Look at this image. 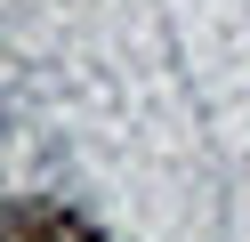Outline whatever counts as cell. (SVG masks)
Listing matches in <instances>:
<instances>
[{
    "instance_id": "cell-1",
    "label": "cell",
    "mask_w": 250,
    "mask_h": 242,
    "mask_svg": "<svg viewBox=\"0 0 250 242\" xmlns=\"http://www.w3.org/2000/svg\"><path fill=\"white\" fill-rule=\"evenodd\" d=\"M8 242H105L81 210H57V202H17L8 210Z\"/></svg>"
}]
</instances>
